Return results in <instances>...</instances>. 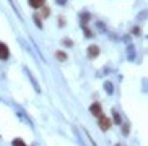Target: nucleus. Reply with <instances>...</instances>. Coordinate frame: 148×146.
<instances>
[{
	"instance_id": "nucleus-1",
	"label": "nucleus",
	"mask_w": 148,
	"mask_h": 146,
	"mask_svg": "<svg viewBox=\"0 0 148 146\" xmlns=\"http://www.w3.org/2000/svg\"><path fill=\"white\" fill-rule=\"evenodd\" d=\"M98 122H99V128L103 130V132H108V130L111 128V125H112V120H111L108 115H104V114H101V115L98 117Z\"/></svg>"
},
{
	"instance_id": "nucleus-2",
	"label": "nucleus",
	"mask_w": 148,
	"mask_h": 146,
	"mask_svg": "<svg viewBox=\"0 0 148 146\" xmlns=\"http://www.w3.org/2000/svg\"><path fill=\"white\" fill-rule=\"evenodd\" d=\"M10 55V50H8V46L5 42H0V60H7Z\"/></svg>"
},
{
	"instance_id": "nucleus-3",
	"label": "nucleus",
	"mask_w": 148,
	"mask_h": 146,
	"mask_svg": "<svg viewBox=\"0 0 148 146\" xmlns=\"http://www.w3.org/2000/svg\"><path fill=\"white\" fill-rule=\"evenodd\" d=\"M90 112H91L95 117H99L101 114H103V109H101V104L99 102H95L90 106Z\"/></svg>"
},
{
	"instance_id": "nucleus-4",
	"label": "nucleus",
	"mask_w": 148,
	"mask_h": 146,
	"mask_svg": "<svg viewBox=\"0 0 148 146\" xmlns=\"http://www.w3.org/2000/svg\"><path fill=\"white\" fill-rule=\"evenodd\" d=\"M98 55H99V47L98 46H90L88 47V57L90 59H96Z\"/></svg>"
},
{
	"instance_id": "nucleus-5",
	"label": "nucleus",
	"mask_w": 148,
	"mask_h": 146,
	"mask_svg": "<svg viewBox=\"0 0 148 146\" xmlns=\"http://www.w3.org/2000/svg\"><path fill=\"white\" fill-rule=\"evenodd\" d=\"M28 2L33 8H42L44 3H46V0H28Z\"/></svg>"
},
{
	"instance_id": "nucleus-6",
	"label": "nucleus",
	"mask_w": 148,
	"mask_h": 146,
	"mask_svg": "<svg viewBox=\"0 0 148 146\" xmlns=\"http://www.w3.org/2000/svg\"><path fill=\"white\" fill-rule=\"evenodd\" d=\"M56 57H57L60 62H65V60H67V54H65V52H62V50H57V52H56Z\"/></svg>"
},
{
	"instance_id": "nucleus-7",
	"label": "nucleus",
	"mask_w": 148,
	"mask_h": 146,
	"mask_svg": "<svg viewBox=\"0 0 148 146\" xmlns=\"http://www.w3.org/2000/svg\"><path fill=\"white\" fill-rule=\"evenodd\" d=\"M12 145H13V146H28V145H25V143H23V140H21V138H15Z\"/></svg>"
},
{
	"instance_id": "nucleus-8",
	"label": "nucleus",
	"mask_w": 148,
	"mask_h": 146,
	"mask_svg": "<svg viewBox=\"0 0 148 146\" xmlns=\"http://www.w3.org/2000/svg\"><path fill=\"white\" fill-rule=\"evenodd\" d=\"M49 15H51V10H49L47 7H44V8L41 10V16H42V18H47Z\"/></svg>"
},
{
	"instance_id": "nucleus-9",
	"label": "nucleus",
	"mask_w": 148,
	"mask_h": 146,
	"mask_svg": "<svg viewBox=\"0 0 148 146\" xmlns=\"http://www.w3.org/2000/svg\"><path fill=\"white\" fill-rule=\"evenodd\" d=\"M112 115H114V122H116V123H119V125H122V120H121V117H119V114L116 111L112 112Z\"/></svg>"
},
{
	"instance_id": "nucleus-10",
	"label": "nucleus",
	"mask_w": 148,
	"mask_h": 146,
	"mask_svg": "<svg viewBox=\"0 0 148 146\" xmlns=\"http://www.w3.org/2000/svg\"><path fill=\"white\" fill-rule=\"evenodd\" d=\"M106 91H108V93H112V85H111V83H106Z\"/></svg>"
},
{
	"instance_id": "nucleus-11",
	"label": "nucleus",
	"mask_w": 148,
	"mask_h": 146,
	"mask_svg": "<svg viewBox=\"0 0 148 146\" xmlns=\"http://www.w3.org/2000/svg\"><path fill=\"white\" fill-rule=\"evenodd\" d=\"M34 21H36V25L39 26V28H41V26H42V23H41V18L38 16V15H36V16H34Z\"/></svg>"
},
{
	"instance_id": "nucleus-12",
	"label": "nucleus",
	"mask_w": 148,
	"mask_h": 146,
	"mask_svg": "<svg viewBox=\"0 0 148 146\" xmlns=\"http://www.w3.org/2000/svg\"><path fill=\"white\" fill-rule=\"evenodd\" d=\"M64 44H65V46H69V47H72V46H73V42H72L70 39H64Z\"/></svg>"
},
{
	"instance_id": "nucleus-13",
	"label": "nucleus",
	"mask_w": 148,
	"mask_h": 146,
	"mask_svg": "<svg viewBox=\"0 0 148 146\" xmlns=\"http://www.w3.org/2000/svg\"><path fill=\"white\" fill-rule=\"evenodd\" d=\"M124 135H129V123L124 125Z\"/></svg>"
},
{
	"instance_id": "nucleus-14",
	"label": "nucleus",
	"mask_w": 148,
	"mask_h": 146,
	"mask_svg": "<svg viewBox=\"0 0 148 146\" xmlns=\"http://www.w3.org/2000/svg\"><path fill=\"white\" fill-rule=\"evenodd\" d=\"M132 33H134V34H138L140 29H138V28H134V29H132Z\"/></svg>"
},
{
	"instance_id": "nucleus-15",
	"label": "nucleus",
	"mask_w": 148,
	"mask_h": 146,
	"mask_svg": "<svg viewBox=\"0 0 148 146\" xmlns=\"http://www.w3.org/2000/svg\"><path fill=\"white\" fill-rule=\"evenodd\" d=\"M59 3H65V0H59Z\"/></svg>"
}]
</instances>
